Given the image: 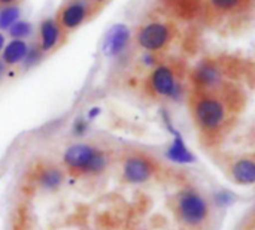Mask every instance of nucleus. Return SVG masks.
Wrapping results in <instances>:
<instances>
[{"label": "nucleus", "mask_w": 255, "mask_h": 230, "mask_svg": "<svg viewBox=\"0 0 255 230\" xmlns=\"http://www.w3.org/2000/svg\"><path fill=\"white\" fill-rule=\"evenodd\" d=\"M193 118L206 135L220 133L230 117L229 103L214 91H197L191 100Z\"/></svg>", "instance_id": "obj_1"}, {"label": "nucleus", "mask_w": 255, "mask_h": 230, "mask_svg": "<svg viewBox=\"0 0 255 230\" xmlns=\"http://www.w3.org/2000/svg\"><path fill=\"white\" fill-rule=\"evenodd\" d=\"M63 162L72 172L82 175H99L106 171L109 157L105 151L96 148L94 145L78 142L64 151Z\"/></svg>", "instance_id": "obj_2"}, {"label": "nucleus", "mask_w": 255, "mask_h": 230, "mask_svg": "<svg viewBox=\"0 0 255 230\" xmlns=\"http://www.w3.org/2000/svg\"><path fill=\"white\" fill-rule=\"evenodd\" d=\"M175 213L184 226L200 228L208 222L211 207L200 192L194 189H184L175 198Z\"/></svg>", "instance_id": "obj_3"}, {"label": "nucleus", "mask_w": 255, "mask_h": 230, "mask_svg": "<svg viewBox=\"0 0 255 230\" xmlns=\"http://www.w3.org/2000/svg\"><path fill=\"white\" fill-rule=\"evenodd\" d=\"M149 88L155 96L178 99L181 96V87L175 76V72L169 66H157L149 76Z\"/></svg>", "instance_id": "obj_4"}, {"label": "nucleus", "mask_w": 255, "mask_h": 230, "mask_svg": "<svg viewBox=\"0 0 255 230\" xmlns=\"http://www.w3.org/2000/svg\"><path fill=\"white\" fill-rule=\"evenodd\" d=\"M155 174V165L145 156L133 154L123 162V178L128 184H143Z\"/></svg>", "instance_id": "obj_5"}, {"label": "nucleus", "mask_w": 255, "mask_h": 230, "mask_svg": "<svg viewBox=\"0 0 255 230\" xmlns=\"http://www.w3.org/2000/svg\"><path fill=\"white\" fill-rule=\"evenodd\" d=\"M91 10L90 0H69L58 12L57 24L63 30H75L79 27Z\"/></svg>", "instance_id": "obj_6"}, {"label": "nucleus", "mask_w": 255, "mask_h": 230, "mask_svg": "<svg viewBox=\"0 0 255 230\" xmlns=\"http://www.w3.org/2000/svg\"><path fill=\"white\" fill-rule=\"evenodd\" d=\"M170 39V28L163 22H151L142 27L137 34L139 45L148 51L163 49Z\"/></svg>", "instance_id": "obj_7"}, {"label": "nucleus", "mask_w": 255, "mask_h": 230, "mask_svg": "<svg viewBox=\"0 0 255 230\" xmlns=\"http://www.w3.org/2000/svg\"><path fill=\"white\" fill-rule=\"evenodd\" d=\"M167 129L172 135V141L169 147L166 148V153H164L166 159L176 165H193L196 162V156L188 148L187 142L184 141V136L169 121H167Z\"/></svg>", "instance_id": "obj_8"}, {"label": "nucleus", "mask_w": 255, "mask_h": 230, "mask_svg": "<svg viewBox=\"0 0 255 230\" xmlns=\"http://www.w3.org/2000/svg\"><path fill=\"white\" fill-rule=\"evenodd\" d=\"M224 78L221 69L214 63H203L194 70V84L199 91H217L223 85Z\"/></svg>", "instance_id": "obj_9"}, {"label": "nucleus", "mask_w": 255, "mask_h": 230, "mask_svg": "<svg viewBox=\"0 0 255 230\" xmlns=\"http://www.w3.org/2000/svg\"><path fill=\"white\" fill-rule=\"evenodd\" d=\"M230 177L239 186H253L255 183V160L253 157H239L230 166Z\"/></svg>", "instance_id": "obj_10"}, {"label": "nucleus", "mask_w": 255, "mask_h": 230, "mask_svg": "<svg viewBox=\"0 0 255 230\" xmlns=\"http://www.w3.org/2000/svg\"><path fill=\"white\" fill-rule=\"evenodd\" d=\"M130 39V33L128 28L126 25H115L109 30L106 39H105V45H103V51L106 55L109 57H115L118 55L128 43Z\"/></svg>", "instance_id": "obj_11"}, {"label": "nucleus", "mask_w": 255, "mask_h": 230, "mask_svg": "<svg viewBox=\"0 0 255 230\" xmlns=\"http://www.w3.org/2000/svg\"><path fill=\"white\" fill-rule=\"evenodd\" d=\"M64 172L57 168V166H43L37 171L36 174V183L39 186V189L45 190V192H55L58 190L63 183H64Z\"/></svg>", "instance_id": "obj_12"}, {"label": "nucleus", "mask_w": 255, "mask_h": 230, "mask_svg": "<svg viewBox=\"0 0 255 230\" xmlns=\"http://www.w3.org/2000/svg\"><path fill=\"white\" fill-rule=\"evenodd\" d=\"M60 39V27L54 19H45L40 25V51H51Z\"/></svg>", "instance_id": "obj_13"}, {"label": "nucleus", "mask_w": 255, "mask_h": 230, "mask_svg": "<svg viewBox=\"0 0 255 230\" xmlns=\"http://www.w3.org/2000/svg\"><path fill=\"white\" fill-rule=\"evenodd\" d=\"M27 43L21 39H13L12 42H9L4 49H3V54H1V63L3 64H9V66H13V64H18L24 60L25 54H27Z\"/></svg>", "instance_id": "obj_14"}, {"label": "nucleus", "mask_w": 255, "mask_h": 230, "mask_svg": "<svg viewBox=\"0 0 255 230\" xmlns=\"http://www.w3.org/2000/svg\"><path fill=\"white\" fill-rule=\"evenodd\" d=\"M18 18V7H4L0 12V28H9Z\"/></svg>", "instance_id": "obj_15"}, {"label": "nucleus", "mask_w": 255, "mask_h": 230, "mask_svg": "<svg viewBox=\"0 0 255 230\" xmlns=\"http://www.w3.org/2000/svg\"><path fill=\"white\" fill-rule=\"evenodd\" d=\"M30 31H31V27H30V24H27L25 21H15V22L9 27L10 36H13L15 39L25 37V36L30 34Z\"/></svg>", "instance_id": "obj_16"}, {"label": "nucleus", "mask_w": 255, "mask_h": 230, "mask_svg": "<svg viewBox=\"0 0 255 230\" xmlns=\"http://www.w3.org/2000/svg\"><path fill=\"white\" fill-rule=\"evenodd\" d=\"M40 57H42V51H40V48H28L27 49V54H25V57H24V66L25 67H30L31 64H34V63H37L39 60H40Z\"/></svg>", "instance_id": "obj_17"}, {"label": "nucleus", "mask_w": 255, "mask_h": 230, "mask_svg": "<svg viewBox=\"0 0 255 230\" xmlns=\"http://www.w3.org/2000/svg\"><path fill=\"white\" fill-rule=\"evenodd\" d=\"M211 3L217 7V9H221V10H232L235 7H238L242 0H211Z\"/></svg>", "instance_id": "obj_18"}, {"label": "nucleus", "mask_w": 255, "mask_h": 230, "mask_svg": "<svg viewBox=\"0 0 255 230\" xmlns=\"http://www.w3.org/2000/svg\"><path fill=\"white\" fill-rule=\"evenodd\" d=\"M214 201H215V204L218 207H229V205L233 204V195L229 193V192H218L215 195V199Z\"/></svg>", "instance_id": "obj_19"}, {"label": "nucleus", "mask_w": 255, "mask_h": 230, "mask_svg": "<svg viewBox=\"0 0 255 230\" xmlns=\"http://www.w3.org/2000/svg\"><path fill=\"white\" fill-rule=\"evenodd\" d=\"M88 132V121L85 118H78L75 123H73V135L81 138L84 136L85 133Z\"/></svg>", "instance_id": "obj_20"}, {"label": "nucleus", "mask_w": 255, "mask_h": 230, "mask_svg": "<svg viewBox=\"0 0 255 230\" xmlns=\"http://www.w3.org/2000/svg\"><path fill=\"white\" fill-rule=\"evenodd\" d=\"M97 115H100V108L94 106V108H91V109L88 111V114H87V118H88V120H94Z\"/></svg>", "instance_id": "obj_21"}, {"label": "nucleus", "mask_w": 255, "mask_h": 230, "mask_svg": "<svg viewBox=\"0 0 255 230\" xmlns=\"http://www.w3.org/2000/svg\"><path fill=\"white\" fill-rule=\"evenodd\" d=\"M3 73H4V64L0 61V78H1V75H3Z\"/></svg>", "instance_id": "obj_22"}, {"label": "nucleus", "mask_w": 255, "mask_h": 230, "mask_svg": "<svg viewBox=\"0 0 255 230\" xmlns=\"http://www.w3.org/2000/svg\"><path fill=\"white\" fill-rule=\"evenodd\" d=\"M3 45H4V37H3V34H0V49L3 48Z\"/></svg>", "instance_id": "obj_23"}, {"label": "nucleus", "mask_w": 255, "mask_h": 230, "mask_svg": "<svg viewBox=\"0 0 255 230\" xmlns=\"http://www.w3.org/2000/svg\"><path fill=\"white\" fill-rule=\"evenodd\" d=\"M12 1H15V0H0V4H9Z\"/></svg>", "instance_id": "obj_24"}, {"label": "nucleus", "mask_w": 255, "mask_h": 230, "mask_svg": "<svg viewBox=\"0 0 255 230\" xmlns=\"http://www.w3.org/2000/svg\"><path fill=\"white\" fill-rule=\"evenodd\" d=\"M96 1H99V3H100V1H105V0H96Z\"/></svg>", "instance_id": "obj_25"}]
</instances>
